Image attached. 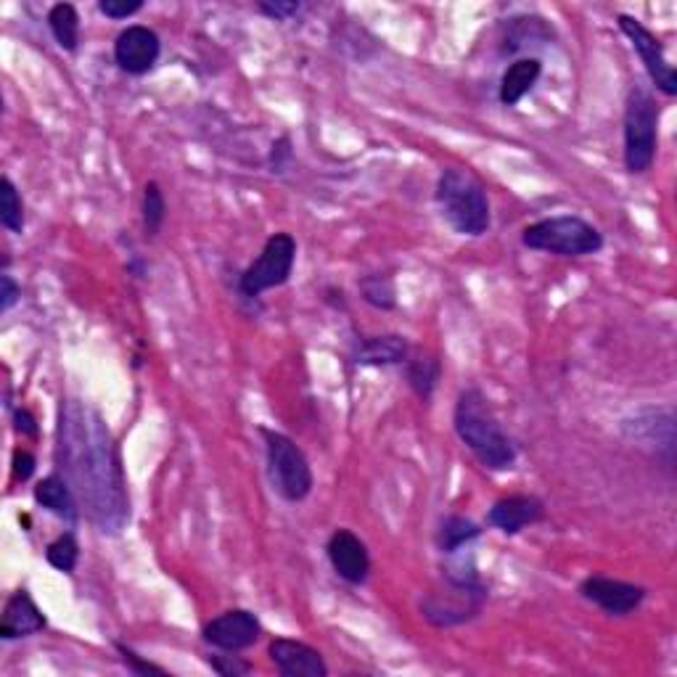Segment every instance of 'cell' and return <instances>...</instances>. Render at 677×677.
Instances as JSON below:
<instances>
[{
	"mask_svg": "<svg viewBox=\"0 0 677 677\" xmlns=\"http://www.w3.org/2000/svg\"><path fill=\"white\" fill-rule=\"evenodd\" d=\"M59 461L91 524L120 535L130 522V498L120 450L99 410L80 400L61 402Z\"/></svg>",
	"mask_w": 677,
	"mask_h": 677,
	"instance_id": "1",
	"label": "cell"
},
{
	"mask_svg": "<svg viewBox=\"0 0 677 677\" xmlns=\"http://www.w3.org/2000/svg\"><path fill=\"white\" fill-rule=\"evenodd\" d=\"M455 432L476 461L490 471H509L516 463V448L498 423L488 398L479 389H466L455 402Z\"/></svg>",
	"mask_w": 677,
	"mask_h": 677,
	"instance_id": "2",
	"label": "cell"
},
{
	"mask_svg": "<svg viewBox=\"0 0 677 677\" xmlns=\"http://www.w3.org/2000/svg\"><path fill=\"white\" fill-rule=\"evenodd\" d=\"M437 202L450 228L461 236H484L490 230L488 191L469 170L448 167L437 181Z\"/></svg>",
	"mask_w": 677,
	"mask_h": 677,
	"instance_id": "3",
	"label": "cell"
},
{
	"mask_svg": "<svg viewBox=\"0 0 677 677\" xmlns=\"http://www.w3.org/2000/svg\"><path fill=\"white\" fill-rule=\"evenodd\" d=\"M484 601H488V587L479 579L474 564H469V570L466 566H448L444 587L429 593L421 601V612L423 619L432 622L434 627H458L474 619L482 612Z\"/></svg>",
	"mask_w": 677,
	"mask_h": 677,
	"instance_id": "4",
	"label": "cell"
},
{
	"mask_svg": "<svg viewBox=\"0 0 677 677\" xmlns=\"http://www.w3.org/2000/svg\"><path fill=\"white\" fill-rule=\"evenodd\" d=\"M522 244L526 249L548 252L558 257H587L604 249V236L583 217L558 215L532 223L524 230Z\"/></svg>",
	"mask_w": 677,
	"mask_h": 677,
	"instance_id": "5",
	"label": "cell"
},
{
	"mask_svg": "<svg viewBox=\"0 0 677 677\" xmlns=\"http://www.w3.org/2000/svg\"><path fill=\"white\" fill-rule=\"evenodd\" d=\"M659 143V106L648 88L635 85L625 106V167L643 175L652 170Z\"/></svg>",
	"mask_w": 677,
	"mask_h": 677,
	"instance_id": "6",
	"label": "cell"
},
{
	"mask_svg": "<svg viewBox=\"0 0 677 677\" xmlns=\"http://www.w3.org/2000/svg\"><path fill=\"white\" fill-rule=\"evenodd\" d=\"M263 437L265 448H268V471L273 488H276L284 501H305L312 490V469L307 455L286 434L263 432Z\"/></svg>",
	"mask_w": 677,
	"mask_h": 677,
	"instance_id": "7",
	"label": "cell"
},
{
	"mask_svg": "<svg viewBox=\"0 0 677 677\" xmlns=\"http://www.w3.org/2000/svg\"><path fill=\"white\" fill-rule=\"evenodd\" d=\"M294 259H297V242L289 234H276L268 238L265 249L238 278V291L246 299H255L259 294L278 289L291 278Z\"/></svg>",
	"mask_w": 677,
	"mask_h": 677,
	"instance_id": "8",
	"label": "cell"
},
{
	"mask_svg": "<svg viewBox=\"0 0 677 677\" xmlns=\"http://www.w3.org/2000/svg\"><path fill=\"white\" fill-rule=\"evenodd\" d=\"M619 30L625 32L627 40H630L635 51H638V57L643 61V66H646L648 78L656 88H659L665 95H675L677 93V74L673 70V64H669L665 57V48H661L659 40L652 30H646L638 19L627 17V13H622L617 19Z\"/></svg>",
	"mask_w": 677,
	"mask_h": 677,
	"instance_id": "9",
	"label": "cell"
},
{
	"mask_svg": "<svg viewBox=\"0 0 677 677\" xmlns=\"http://www.w3.org/2000/svg\"><path fill=\"white\" fill-rule=\"evenodd\" d=\"M259 633H263V625H259L257 614L246 612V608H230V612H225L220 617L207 622L202 635L209 646L220 648V652L236 654L244 652V648L255 646L259 640Z\"/></svg>",
	"mask_w": 677,
	"mask_h": 677,
	"instance_id": "10",
	"label": "cell"
},
{
	"mask_svg": "<svg viewBox=\"0 0 677 677\" xmlns=\"http://www.w3.org/2000/svg\"><path fill=\"white\" fill-rule=\"evenodd\" d=\"M579 593H583L585 601L604 608L606 614H614V617H627V614H633L635 608L643 604V598H646V587L622 583V579L612 577H601V574L583 579Z\"/></svg>",
	"mask_w": 677,
	"mask_h": 677,
	"instance_id": "11",
	"label": "cell"
},
{
	"mask_svg": "<svg viewBox=\"0 0 677 677\" xmlns=\"http://www.w3.org/2000/svg\"><path fill=\"white\" fill-rule=\"evenodd\" d=\"M625 434L643 448L659 450L673 463L675 458V416L673 408H646L625 421Z\"/></svg>",
	"mask_w": 677,
	"mask_h": 677,
	"instance_id": "12",
	"label": "cell"
},
{
	"mask_svg": "<svg viewBox=\"0 0 677 677\" xmlns=\"http://www.w3.org/2000/svg\"><path fill=\"white\" fill-rule=\"evenodd\" d=\"M160 51V35L148 27L133 24L120 32L117 43H114V61H117L122 72L146 74L148 70H154Z\"/></svg>",
	"mask_w": 677,
	"mask_h": 677,
	"instance_id": "13",
	"label": "cell"
},
{
	"mask_svg": "<svg viewBox=\"0 0 677 677\" xmlns=\"http://www.w3.org/2000/svg\"><path fill=\"white\" fill-rule=\"evenodd\" d=\"M328 561H331L334 572L339 574L345 583L360 585L368 579L371 572V556H368L366 543L350 530H337L326 545Z\"/></svg>",
	"mask_w": 677,
	"mask_h": 677,
	"instance_id": "14",
	"label": "cell"
},
{
	"mask_svg": "<svg viewBox=\"0 0 677 677\" xmlns=\"http://www.w3.org/2000/svg\"><path fill=\"white\" fill-rule=\"evenodd\" d=\"M270 661L284 677H326L328 667L318 648L302 640L276 638L268 648Z\"/></svg>",
	"mask_w": 677,
	"mask_h": 677,
	"instance_id": "15",
	"label": "cell"
},
{
	"mask_svg": "<svg viewBox=\"0 0 677 677\" xmlns=\"http://www.w3.org/2000/svg\"><path fill=\"white\" fill-rule=\"evenodd\" d=\"M545 516V505L535 495H509L490 509V524L503 535H519Z\"/></svg>",
	"mask_w": 677,
	"mask_h": 677,
	"instance_id": "16",
	"label": "cell"
},
{
	"mask_svg": "<svg viewBox=\"0 0 677 677\" xmlns=\"http://www.w3.org/2000/svg\"><path fill=\"white\" fill-rule=\"evenodd\" d=\"M40 630H45V617L35 601L27 591H17L3 608V622H0V638L17 640L30 638Z\"/></svg>",
	"mask_w": 677,
	"mask_h": 677,
	"instance_id": "17",
	"label": "cell"
},
{
	"mask_svg": "<svg viewBox=\"0 0 677 677\" xmlns=\"http://www.w3.org/2000/svg\"><path fill=\"white\" fill-rule=\"evenodd\" d=\"M408 352L406 339L398 334H384V337L360 339L352 358L358 366H398V362H408Z\"/></svg>",
	"mask_w": 677,
	"mask_h": 677,
	"instance_id": "18",
	"label": "cell"
},
{
	"mask_svg": "<svg viewBox=\"0 0 677 677\" xmlns=\"http://www.w3.org/2000/svg\"><path fill=\"white\" fill-rule=\"evenodd\" d=\"M35 501L43 505V509L51 511V514L66 519V522H78L80 503H78V495H74L72 484L66 482V476L51 474V476H45L43 482H38Z\"/></svg>",
	"mask_w": 677,
	"mask_h": 677,
	"instance_id": "19",
	"label": "cell"
},
{
	"mask_svg": "<svg viewBox=\"0 0 677 677\" xmlns=\"http://www.w3.org/2000/svg\"><path fill=\"white\" fill-rule=\"evenodd\" d=\"M543 72V64L537 59H519L509 70L503 72L501 80V104L503 106H516L526 93L535 88Z\"/></svg>",
	"mask_w": 677,
	"mask_h": 677,
	"instance_id": "20",
	"label": "cell"
},
{
	"mask_svg": "<svg viewBox=\"0 0 677 677\" xmlns=\"http://www.w3.org/2000/svg\"><path fill=\"white\" fill-rule=\"evenodd\" d=\"M48 27H51L57 43L64 51H78L80 43V17L72 3H57L48 11Z\"/></svg>",
	"mask_w": 677,
	"mask_h": 677,
	"instance_id": "21",
	"label": "cell"
},
{
	"mask_svg": "<svg viewBox=\"0 0 677 677\" xmlns=\"http://www.w3.org/2000/svg\"><path fill=\"white\" fill-rule=\"evenodd\" d=\"M482 535V530H479V524L471 522V519L463 516H448L440 526V532H437V543H440V551L448 553V556H453L463 548V545H469L471 540H476Z\"/></svg>",
	"mask_w": 677,
	"mask_h": 677,
	"instance_id": "22",
	"label": "cell"
},
{
	"mask_svg": "<svg viewBox=\"0 0 677 677\" xmlns=\"http://www.w3.org/2000/svg\"><path fill=\"white\" fill-rule=\"evenodd\" d=\"M442 366L437 358H413L408 360V384L413 387V392L419 394L421 400H432L437 381H440Z\"/></svg>",
	"mask_w": 677,
	"mask_h": 677,
	"instance_id": "23",
	"label": "cell"
},
{
	"mask_svg": "<svg viewBox=\"0 0 677 677\" xmlns=\"http://www.w3.org/2000/svg\"><path fill=\"white\" fill-rule=\"evenodd\" d=\"M0 225L11 234H24V202L11 177L0 181Z\"/></svg>",
	"mask_w": 677,
	"mask_h": 677,
	"instance_id": "24",
	"label": "cell"
},
{
	"mask_svg": "<svg viewBox=\"0 0 677 677\" xmlns=\"http://www.w3.org/2000/svg\"><path fill=\"white\" fill-rule=\"evenodd\" d=\"M164 217H167V202H164L160 183H146V188H143V228L148 236L160 234Z\"/></svg>",
	"mask_w": 677,
	"mask_h": 677,
	"instance_id": "25",
	"label": "cell"
},
{
	"mask_svg": "<svg viewBox=\"0 0 677 677\" xmlns=\"http://www.w3.org/2000/svg\"><path fill=\"white\" fill-rule=\"evenodd\" d=\"M45 558L53 570L72 574L74 566H78V561H80V545H78V540H74L72 532H64V535L53 540V543L48 545Z\"/></svg>",
	"mask_w": 677,
	"mask_h": 677,
	"instance_id": "26",
	"label": "cell"
},
{
	"mask_svg": "<svg viewBox=\"0 0 677 677\" xmlns=\"http://www.w3.org/2000/svg\"><path fill=\"white\" fill-rule=\"evenodd\" d=\"M360 294L368 305L379 307V310H392L398 305V294L389 276H366L360 280Z\"/></svg>",
	"mask_w": 677,
	"mask_h": 677,
	"instance_id": "27",
	"label": "cell"
},
{
	"mask_svg": "<svg viewBox=\"0 0 677 677\" xmlns=\"http://www.w3.org/2000/svg\"><path fill=\"white\" fill-rule=\"evenodd\" d=\"M114 646H117L120 659L125 661V667L130 669V673H135V675H167L162 667L152 665V661H143L141 656L133 652V648L125 646V643H114Z\"/></svg>",
	"mask_w": 677,
	"mask_h": 677,
	"instance_id": "28",
	"label": "cell"
},
{
	"mask_svg": "<svg viewBox=\"0 0 677 677\" xmlns=\"http://www.w3.org/2000/svg\"><path fill=\"white\" fill-rule=\"evenodd\" d=\"M207 665L223 677H242L249 675L252 667L236 656H207Z\"/></svg>",
	"mask_w": 677,
	"mask_h": 677,
	"instance_id": "29",
	"label": "cell"
},
{
	"mask_svg": "<svg viewBox=\"0 0 677 677\" xmlns=\"http://www.w3.org/2000/svg\"><path fill=\"white\" fill-rule=\"evenodd\" d=\"M143 9L141 0H101L99 11L106 13L109 19H127Z\"/></svg>",
	"mask_w": 677,
	"mask_h": 677,
	"instance_id": "30",
	"label": "cell"
},
{
	"mask_svg": "<svg viewBox=\"0 0 677 677\" xmlns=\"http://www.w3.org/2000/svg\"><path fill=\"white\" fill-rule=\"evenodd\" d=\"M32 474H35V455L27 453V450H17V453H13V479H17V482H27Z\"/></svg>",
	"mask_w": 677,
	"mask_h": 677,
	"instance_id": "31",
	"label": "cell"
},
{
	"mask_svg": "<svg viewBox=\"0 0 677 677\" xmlns=\"http://www.w3.org/2000/svg\"><path fill=\"white\" fill-rule=\"evenodd\" d=\"M19 299V286L17 280H13L9 273H3L0 276V312H9L13 305H17Z\"/></svg>",
	"mask_w": 677,
	"mask_h": 677,
	"instance_id": "32",
	"label": "cell"
},
{
	"mask_svg": "<svg viewBox=\"0 0 677 677\" xmlns=\"http://www.w3.org/2000/svg\"><path fill=\"white\" fill-rule=\"evenodd\" d=\"M257 9L263 11L265 17L276 19V22H286V19L299 11V3H259Z\"/></svg>",
	"mask_w": 677,
	"mask_h": 677,
	"instance_id": "33",
	"label": "cell"
},
{
	"mask_svg": "<svg viewBox=\"0 0 677 677\" xmlns=\"http://www.w3.org/2000/svg\"><path fill=\"white\" fill-rule=\"evenodd\" d=\"M13 423H17V432L19 434H27V437H38V421L35 416L30 413V410H17L13 413Z\"/></svg>",
	"mask_w": 677,
	"mask_h": 677,
	"instance_id": "34",
	"label": "cell"
}]
</instances>
